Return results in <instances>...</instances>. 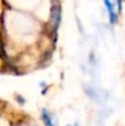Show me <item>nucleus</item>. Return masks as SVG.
<instances>
[{
	"label": "nucleus",
	"instance_id": "f03ea898",
	"mask_svg": "<svg viewBox=\"0 0 125 126\" xmlns=\"http://www.w3.org/2000/svg\"><path fill=\"white\" fill-rule=\"evenodd\" d=\"M42 118H43V122H44V124H46V126H55L52 122V117H51L50 113H49L47 110L42 111Z\"/></svg>",
	"mask_w": 125,
	"mask_h": 126
},
{
	"label": "nucleus",
	"instance_id": "f257e3e1",
	"mask_svg": "<svg viewBox=\"0 0 125 126\" xmlns=\"http://www.w3.org/2000/svg\"><path fill=\"white\" fill-rule=\"evenodd\" d=\"M104 1V4L106 7V10L109 12V16H110V21L112 24H114L115 22L117 21V16L115 13V10H114V6H113L112 1L111 0H103Z\"/></svg>",
	"mask_w": 125,
	"mask_h": 126
},
{
	"label": "nucleus",
	"instance_id": "7ed1b4c3",
	"mask_svg": "<svg viewBox=\"0 0 125 126\" xmlns=\"http://www.w3.org/2000/svg\"><path fill=\"white\" fill-rule=\"evenodd\" d=\"M117 1V6H119V10H122V0H116Z\"/></svg>",
	"mask_w": 125,
	"mask_h": 126
},
{
	"label": "nucleus",
	"instance_id": "20e7f679",
	"mask_svg": "<svg viewBox=\"0 0 125 126\" xmlns=\"http://www.w3.org/2000/svg\"><path fill=\"white\" fill-rule=\"evenodd\" d=\"M75 126H79V125H78V124H75Z\"/></svg>",
	"mask_w": 125,
	"mask_h": 126
}]
</instances>
